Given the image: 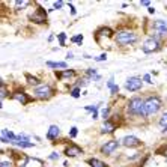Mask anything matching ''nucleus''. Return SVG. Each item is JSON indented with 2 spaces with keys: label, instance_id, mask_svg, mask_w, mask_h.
Masks as SVG:
<instances>
[{
  "label": "nucleus",
  "instance_id": "nucleus-26",
  "mask_svg": "<svg viewBox=\"0 0 167 167\" xmlns=\"http://www.w3.org/2000/svg\"><path fill=\"white\" fill-rule=\"evenodd\" d=\"M0 90H2V92H0V98H2V100H5V96L8 95V90L5 89V84H3V81H2V89H0Z\"/></svg>",
  "mask_w": 167,
  "mask_h": 167
},
{
  "label": "nucleus",
  "instance_id": "nucleus-7",
  "mask_svg": "<svg viewBox=\"0 0 167 167\" xmlns=\"http://www.w3.org/2000/svg\"><path fill=\"white\" fill-rule=\"evenodd\" d=\"M29 18H30V21L36 23V24H42V23L47 21V12L42 9V6H38V9L35 11L33 14H30Z\"/></svg>",
  "mask_w": 167,
  "mask_h": 167
},
{
  "label": "nucleus",
  "instance_id": "nucleus-35",
  "mask_svg": "<svg viewBox=\"0 0 167 167\" xmlns=\"http://www.w3.org/2000/svg\"><path fill=\"white\" fill-rule=\"evenodd\" d=\"M2 167H11V163L9 161H2Z\"/></svg>",
  "mask_w": 167,
  "mask_h": 167
},
{
  "label": "nucleus",
  "instance_id": "nucleus-25",
  "mask_svg": "<svg viewBox=\"0 0 167 167\" xmlns=\"http://www.w3.org/2000/svg\"><path fill=\"white\" fill-rule=\"evenodd\" d=\"M160 125L164 127V129L167 128V113H164V115L161 116V119H160Z\"/></svg>",
  "mask_w": 167,
  "mask_h": 167
},
{
  "label": "nucleus",
  "instance_id": "nucleus-34",
  "mask_svg": "<svg viewBox=\"0 0 167 167\" xmlns=\"http://www.w3.org/2000/svg\"><path fill=\"white\" fill-rule=\"evenodd\" d=\"M57 158H59V155H57L56 152H54V154H51V155H50V160H57Z\"/></svg>",
  "mask_w": 167,
  "mask_h": 167
},
{
  "label": "nucleus",
  "instance_id": "nucleus-13",
  "mask_svg": "<svg viewBox=\"0 0 167 167\" xmlns=\"http://www.w3.org/2000/svg\"><path fill=\"white\" fill-rule=\"evenodd\" d=\"M116 124L115 122H111V120H105L104 122V125H102V128H101V131H102V134H109V133H113V131L116 129Z\"/></svg>",
  "mask_w": 167,
  "mask_h": 167
},
{
  "label": "nucleus",
  "instance_id": "nucleus-28",
  "mask_svg": "<svg viewBox=\"0 0 167 167\" xmlns=\"http://www.w3.org/2000/svg\"><path fill=\"white\" fill-rule=\"evenodd\" d=\"M71 95L74 96V98H78V96H80V87H75V89H72Z\"/></svg>",
  "mask_w": 167,
  "mask_h": 167
},
{
  "label": "nucleus",
  "instance_id": "nucleus-22",
  "mask_svg": "<svg viewBox=\"0 0 167 167\" xmlns=\"http://www.w3.org/2000/svg\"><path fill=\"white\" fill-rule=\"evenodd\" d=\"M27 5H29L27 0H20V2H15V8H17V9H24Z\"/></svg>",
  "mask_w": 167,
  "mask_h": 167
},
{
  "label": "nucleus",
  "instance_id": "nucleus-29",
  "mask_svg": "<svg viewBox=\"0 0 167 167\" xmlns=\"http://www.w3.org/2000/svg\"><path fill=\"white\" fill-rule=\"evenodd\" d=\"M109 111H110V109H109V107H104V109H102L101 115H102V118H104V119H107V116H109Z\"/></svg>",
  "mask_w": 167,
  "mask_h": 167
},
{
  "label": "nucleus",
  "instance_id": "nucleus-23",
  "mask_svg": "<svg viewBox=\"0 0 167 167\" xmlns=\"http://www.w3.org/2000/svg\"><path fill=\"white\" fill-rule=\"evenodd\" d=\"M14 145L20 146V148H32L33 146L32 142H14Z\"/></svg>",
  "mask_w": 167,
  "mask_h": 167
},
{
  "label": "nucleus",
  "instance_id": "nucleus-37",
  "mask_svg": "<svg viewBox=\"0 0 167 167\" xmlns=\"http://www.w3.org/2000/svg\"><path fill=\"white\" fill-rule=\"evenodd\" d=\"M105 59H107V56H105V54H101L98 59H96V60H105Z\"/></svg>",
  "mask_w": 167,
  "mask_h": 167
},
{
  "label": "nucleus",
  "instance_id": "nucleus-21",
  "mask_svg": "<svg viewBox=\"0 0 167 167\" xmlns=\"http://www.w3.org/2000/svg\"><path fill=\"white\" fill-rule=\"evenodd\" d=\"M100 33L101 35H104V36H113V30L111 29H109V27H102V29H100Z\"/></svg>",
  "mask_w": 167,
  "mask_h": 167
},
{
  "label": "nucleus",
  "instance_id": "nucleus-10",
  "mask_svg": "<svg viewBox=\"0 0 167 167\" xmlns=\"http://www.w3.org/2000/svg\"><path fill=\"white\" fill-rule=\"evenodd\" d=\"M63 154H65L66 157L74 158V157H78L80 154H83V151H81V148H80V146H77V145H68V146L65 148Z\"/></svg>",
  "mask_w": 167,
  "mask_h": 167
},
{
  "label": "nucleus",
  "instance_id": "nucleus-30",
  "mask_svg": "<svg viewBox=\"0 0 167 167\" xmlns=\"http://www.w3.org/2000/svg\"><path fill=\"white\" fill-rule=\"evenodd\" d=\"M65 38H66V35H65V33H59V41H60V45H65Z\"/></svg>",
  "mask_w": 167,
  "mask_h": 167
},
{
  "label": "nucleus",
  "instance_id": "nucleus-31",
  "mask_svg": "<svg viewBox=\"0 0 167 167\" xmlns=\"http://www.w3.org/2000/svg\"><path fill=\"white\" fill-rule=\"evenodd\" d=\"M77 133H78V129H77V127H74V128H71V131H69V136H71V137H75Z\"/></svg>",
  "mask_w": 167,
  "mask_h": 167
},
{
  "label": "nucleus",
  "instance_id": "nucleus-12",
  "mask_svg": "<svg viewBox=\"0 0 167 167\" xmlns=\"http://www.w3.org/2000/svg\"><path fill=\"white\" fill-rule=\"evenodd\" d=\"M14 100H17L18 102H21V104H29L30 101H32V98L27 95V93H24L23 90H17L15 93H14V96H12Z\"/></svg>",
  "mask_w": 167,
  "mask_h": 167
},
{
  "label": "nucleus",
  "instance_id": "nucleus-5",
  "mask_svg": "<svg viewBox=\"0 0 167 167\" xmlns=\"http://www.w3.org/2000/svg\"><path fill=\"white\" fill-rule=\"evenodd\" d=\"M161 48V42L158 38L155 36H151V38H148L145 42H143V45H142V50L143 53H146V54H151V53H155Z\"/></svg>",
  "mask_w": 167,
  "mask_h": 167
},
{
  "label": "nucleus",
  "instance_id": "nucleus-36",
  "mask_svg": "<svg viewBox=\"0 0 167 167\" xmlns=\"http://www.w3.org/2000/svg\"><path fill=\"white\" fill-rule=\"evenodd\" d=\"M118 90H119V87H118L116 84H115V86H113V87H111V93H116Z\"/></svg>",
  "mask_w": 167,
  "mask_h": 167
},
{
  "label": "nucleus",
  "instance_id": "nucleus-33",
  "mask_svg": "<svg viewBox=\"0 0 167 167\" xmlns=\"http://www.w3.org/2000/svg\"><path fill=\"white\" fill-rule=\"evenodd\" d=\"M143 78H145V81H146V83H152V78H151V75H149V74H146Z\"/></svg>",
  "mask_w": 167,
  "mask_h": 167
},
{
  "label": "nucleus",
  "instance_id": "nucleus-18",
  "mask_svg": "<svg viewBox=\"0 0 167 167\" xmlns=\"http://www.w3.org/2000/svg\"><path fill=\"white\" fill-rule=\"evenodd\" d=\"M98 107H100V105H86V110L93 113V115H92L93 119H98V111H96V110H98Z\"/></svg>",
  "mask_w": 167,
  "mask_h": 167
},
{
  "label": "nucleus",
  "instance_id": "nucleus-1",
  "mask_svg": "<svg viewBox=\"0 0 167 167\" xmlns=\"http://www.w3.org/2000/svg\"><path fill=\"white\" fill-rule=\"evenodd\" d=\"M138 39V35L131 30H119L115 35V41L118 45H131Z\"/></svg>",
  "mask_w": 167,
  "mask_h": 167
},
{
  "label": "nucleus",
  "instance_id": "nucleus-16",
  "mask_svg": "<svg viewBox=\"0 0 167 167\" xmlns=\"http://www.w3.org/2000/svg\"><path fill=\"white\" fill-rule=\"evenodd\" d=\"M77 75V72L74 71V69H66L65 72H62V74H57V77H63V78H74Z\"/></svg>",
  "mask_w": 167,
  "mask_h": 167
},
{
  "label": "nucleus",
  "instance_id": "nucleus-24",
  "mask_svg": "<svg viewBox=\"0 0 167 167\" xmlns=\"http://www.w3.org/2000/svg\"><path fill=\"white\" fill-rule=\"evenodd\" d=\"M74 44H77V45H81V41H83V35H75V36L71 39Z\"/></svg>",
  "mask_w": 167,
  "mask_h": 167
},
{
  "label": "nucleus",
  "instance_id": "nucleus-14",
  "mask_svg": "<svg viewBox=\"0 0 167 167\" xmlns=\"http://www.w3.org/2000/svg\"><path fill=\"white\" fill-rule=\"evenodd\" d=\"M59 134H60L59 127L51 125V127H50V129H48V133H47V138H48V140H54V138H57V137H59Z\"/></svg>",
  "mask_w": 167,
  "mask_h": 167
},
{
  "label": "nucleus",
  "instance_id": "nucleus-32",
  "mask_svg": "<svg viewBox=\"0 0 167 167\" xmlns=\"http://www.w3.org/2000/svg\"><path fill=\"white\" fill-rule=\"evenodd\" d=\"M62 6H63V2H56L54 5H53V8H54V9H60Z\"/></svg>",
  "mask_w": 167,
  "mask_h": 167
},
{
  "label": "nucleus",
  "instance_id": "nucleus-27",
  "mask_svg": "<svg viewBox=\"0 0 167 167\" xmlns=\"http://www.w3.org/2000/svg\"><path fill=\"white\" fill-rule=\"evenodd\" d=\"M158 154H163V155L166 157V160H167V145H166V146H163V148H160V149H158Z\"/></svg>",
  "mask_w": 167,
  "mask_h": 167
},
{
  "label": "nucleus",
  "instance_id": "nucleus-17",
  "mask_svg": "<svg viewBox=\"0 0 167 167\" xmlns=\"http://www.w3.org/2000/svg\"><path fill=\"white\" fill-rule=\"evenodd\" d=\"M26 77H27V83L32 84V86H41V80H38L36 77H33V75H29V74H26Z\"/></svg>",
  "mask_w": 167,
  "mask_h": 167
},
{
  "label": "nucleus",
  "instance_id": "nucleus-6",
  "mask_svg": "<svg viewBox=\"0 0 167 167\" xmlns=\"http://www.w3.org/2000/svg\"><path fill=\"white\" fill-rule=\"evenodd\" d=\"M154 32H155V38L161 39L167 36V21L166 20H157L154 21Z\"/></svg>",
  "mask_w": 167,
  "mask_h": 167
},
{
  "label": "nucleus",
  "instance_id": "nucleus-20",
  "mask_svg": "<svg viewBox=\"0 0 167 167\" xmlns=\"http://www.w3.org/2000/svg\"><path fill=\"white\" fill-rule=\"evenodd\" d=\"M86 74L89 75V77L92 78V80H100V78H101L98 74H96V71H95V69H87V71H86Z\"/></svg>",
  "mask_w": 167,
  "mask_h": 167
},
{
  "label": "nucleus",
  "instance_id": "nucleus-9",
  "mask_svg": "<svg viewBox=\"0 0 167 167\" xmlns=\"http://www.w3.org/2000/svg\"><path fill=\"white\" fill-rule=\"evenodd\" d=\"M118 142H116V140H110V142H107V143H105V145H102L101 146V154H104V155H111L113 152H115L116 151V148H118Z\"/></svg>",
  "mask_w": 167,
  "mask_h": 167
},
{
  "label": "nucleus",
  "instance_id": "nucleus-38",
  "mask_svg": "<svg viewBox=\"0 0 167 167\" xmlns=\"http://www.w3.org/2000/svg\"><path fill=\"white\" fill-rule=\"evenodd\" d=\"M163 131H164V133H166V131H167V128H166V129H163Z\"/></svg>",
  "mask_w": 167,
  "mask_h": 167
},
{
  "label": "nucleus",
  "instance_id": "nucleus-15",
  "mask_svg": "<svg viewBox=\"0 0 167 167\" xmlns=\"http://www.w3.org/2000/svg\"><path fill=\"white\" fill-rule=\"evenodd\" d=\"M86 163L89 164L90 167H109L105 163H102V161H100V160H96V158H89V160H87Z\"/></svg>",
  "mask_w": 167,
  "mask_h": 167
},
{
  "label": "nucleus",
  "instance_id": "nucleus-11",
  "mask_svg": "<svg viewBox=\"0 0 167 167\" xmlns=\"http://www.w3.org/2000/svg\"><path fill=\"white\" fill-rule=\"evenodd\" d=\"M122 145L127 146V148H136L140 145V140L136 136H127V137L122 138Z\"/></svg>",
  "mask_w": 167,
  "mask_h": 167
},
{
  "label": "nucleus",
  "instance_id": "nucleus-3",
  "mask_svg": "<svg viewBox=\"0 0 167 167\" xmlns=\"http://www.w3.org/2000/svg\"><path fill=\"white\" fill-rule=\"evenodd\" d=\"M161 100L158 96H149L145 101V116H152L161 109Z\"/></svg>",
  "mask_w": 167,
  "mask_h": 167
},
{
  "label": "nucleus",
  "instance_id": "nucleus-2",
  "mask_svg": "<svg viewBox=\"0 0 167 167\" xmlns=\"http://www.w3.org/2000/svg\"><path fill=\"white\" fill-rule=\"evenodd\" d=\"M128 113L131 116H145V101L140 96H134L128 102Z\"/></svg>",
  "mask_w": 167,
  "mask_h": 167
},
{
  "label": "nucleus",
  "instance_id": "nucleus-19",
  "mask_svg": "<svg viewBox=\"0 0 167 167\" xmlns=\"http://www.w3.org/2000/svg\"><path fill=\"white\" fill-rule=\"evenodd\" d=\"M47 66H50V68H66L68 65L65 63V62H47Z\"/></svg>",
  "mask_w": 167,
  "mask_h": 167
},
{
  "label": "nucleus",
  "instance_id": "nucleus-4",
  "mask_svg": "<svg viewBox=\"0 0 167 167\" xmlns=\"http://www.w3.org/2000/svg\"><path fill=\"white\" fill-rule=\"evenodd\" d=\"M56 93V90L53 89L51 86L48 84H42V86H38V87H35V90H33V95H35V98L36 100H42V101H47L50 100L53 95Z\"/></svg>",
  "mask_w": 167,
  "mask_h": 167
},
{
  "label": "nucleus",
  "instance_id": "nucleus-8",
  "mask_svg": "<svg viewBox=\"0 0 167 167\" xmlns=\"http://www.w3.org/2000/svg\"><path fill=\"white\" fill-rule=\"evenodd\" d=\"M125 87H127V90H129V92L138 90L140 87H142V78H140V77H131V78H128V80L125 81Z\"/></svg>",
  "mask_w": 167,
  "mask_h": 167
}]
</instances>
